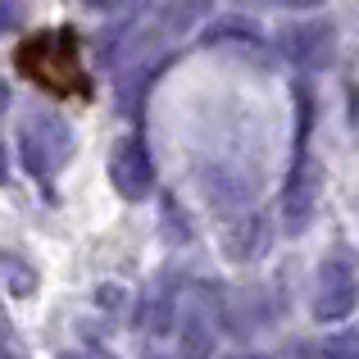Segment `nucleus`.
Here are the masks:
<instances>
[{"mask_svg": "<svg viewBox=\"0 0 359 359\" xmlns=\"http://www.w3.org/2000/svg\"><path fill=\"white\" fill-rule=\"evenodd\" d=\"M18 155H23V168L36 182H50L73 155L69 123L55 118V114H36L32 123H23V132H18Z\"/></svg>", "mask_w": 359, "mask_h": 359, "instance_id": "f257e3e1", "label": "nucleus"}, {"mask_svg": "<svg viewBox=\"0 0 359 359\" xmlns=\"http://www.w3.org/2000/svg\"><path fill=\"white\" fill-rule=\"evenodd\" d=\"M359 300V278H355V264L341 259V255H332V259H323V269H318L314 278V318L318 323H341V318H351Z\"/></svg>", "mask_w": 359, "mask_h": 359, "instance_id": "f03ea898", "label": "nucleus"}, {"mask_svg": "<svg viewBox=\"0 0 359 359\" xmlns=\"http://www.w3.org/2000/svg\"><path fill=\"white\" fill-rule=\"evenodd\" d=\"M109 182L123 201H146L155 191V159L141 137H118L109 150Z\"/></svg>", "mask_w": 359, "mask_h": 359, "instance_id": "7ed1b4c3", "label": "nucleus"}, {"mask_svg": "<svg viewBox=\"0 0 359 359\" xmlns=\"http://www.w3.org/2000/svg\"><path fill=\"white\" fill-rule=\"evenodd\" d=\"M278 46L300 69H327L332 55H337V32H332L327 18H300V23H291V27L278 32Z\"/></svg>", "mask_w": 359, "mask_h": 359, "instance_id": "20e7f679", "label": "nucleus"}, {"mask_svg": "<svg viewBox=\"0 0 359 359\" xmlns=\"http://www.w3.org/2000/svg\"><path fill=\"white\" fill-rule=\"evenodd\" d=\"M314 201H318V168L309 159V150H296V164H291L287 191H282V223L287 232H305V223L314 219Z\"/></svg>", "mask_w": 359, "mask_h": 359, "instance_id": "39448f33", "label": "nucleus"}, {"mask_svg": "<svg viewBox=\"0 0 359 359\" xmlns=\"http://www.w3.org/2000/svg\"><path fill=\"white\" fill-rule=\"evenodd\" d=\"M269 241H273L269 219H264V214H245V219H237V223L228 228V237H223V250H228V259L250 264V259H259V255L269 250Z\"/></svg>", "mask_w": 359, "mask_h": 359, "instance_id": "423d86ee", "label": "nucleus"}, {"mask_svg": "<svg viewBox=\"0 0 359 359\" xmlns=\"http://www.w3.org/2000/svg\"><path fill=\"white\" fill-rule=\"evenodd\" d=\"M201 46H210V50H219V46H250V50H259L264 46V36H259V27L255 23H245V18H219V23H210L201 32Z\"/></svg>", "mask_w": 359, "mask_h": 359, "instance_id": "0eeeda50", "label": "nucleus"}, {"mask_svg": "<svg viewBox=\"0 0 359 359\" xmlns=\"http://www.w3.org/2000/svg\"><path fill=\"white\" fill-rule=\"evenodd\" d=\"M205 9H210V0H168L159 18H164V27H168V32H177V36H182V32H191V23H196V18H205Z\"/></svg>", "mask_w": 359, "mask_h": 359, "instance_id": "6e6552de", "label": "nucleus"}, {"mask_svg": "<svg viewBox=\"0 0 359 359\" xmlns=\"http://www.w3.org/2000/svg\"><path fill=\"white\" fill-rule=\"evenodd\" d=\"M210 327H205V318L201 314H191V318H187V323H182V355L187 359H205V355H210Z\"/></svg>", "mask_w": 359, "mask_h": 359, "instance_id": "1a4fd4ad", "label": "nucleus"}, {"mask_svg": "<svg viewBox=\"0 0 359 359\" xmlns=\"http://www.w3.org/2000/svg\"><path fill=\"white\" fill-rule=\"evenodd\" d=\"M327 359H359V327H346V332H332L323 341Z\"/></svg>", "mask_w": 359, "mask_h": 359, "instance_id": "9d476101", "label": "nucleus"}, {"mask_svg": "<svg viewBox=\"0 0 359 359\" xmlns=\"http://www.w3.org/2000/svg\"><path fill=\"white\" fill-rule=\"evenodd\" d=\"M5 282L18 291V296H27L32 291V273L23 269V259H14V255H5Z\"/></svg>", "mask_w": 359, "mask_h": 359, "instance_id": "9b49d317", "label": "nucleus"}, {"mask_svg": "<svg viewBox=\"0 0 359 359\" xmlns=\"http://www.w3.org/2000/svg\"><path fill=\"white\" fill-rule=\"evenodd\" d=\"M18 18H23V5H18V0H0V36L14 32Z\"/></svg>", "mask_w": 359, "mask_h": 359, "instance_id": "f8f14e48", "label": "nucleus"}, {"mask_svg": "<svg viewBox=\"0 0 359 359\" xmlns=\"http://www.w3.org/2000/svg\"><path fill=\"white\" fill-rule=\"evenodd\" d=\"M87 9H96V14H123V9L141 5V0H82Z\"/></svg>", "mask_w": 359, "mask_h": 359, "instance_id": "ddd939ff", "label": "nucleus"}, {"mask_svg": "<svg viewBox=\"0 0 359 359\" xmlns=\"http://www.w3.org/2000/svg\"><path fill=\"white\" fill-rule=\"evenodd\" d=\"M282 5H287V9H318L323 0H282Z\"/></svg>", "mask_w": 359, "mask_h": 359, "instance_id": "4468645a", "label": "nucleus"}, {"mask_svg": "<svg viewBox=\"0 0 359 359\" xmlns=\"http://www.w3.org/2000/svg\"><path fill=\"white\" fill-rule=\"evenodd\" d=\"M9 177V155H5V146H0V182Z\"/></svg>", "mask_w": 359, "mask_h": 359, "instance_id": "2eb2a0df", "label": "nucleus"}, {"mask_svg": "<svg viewBox=\"0 0 359 359\" xmlns=\"http://www.w3.org/2000/svg\"><path fill=\"white\" fill-rule=\"evenodd\" d=\"M232 359H264V355H232Z\"/></svg>", "mask_w": 359, "mask_h": 359, "instance_id": "dca6fc26", "label": "nucleus"}, {"mask_svg": "<svg viewBox=\"0 0 359 359\" xmlns=\"http://www.w3.org/2000/svg\"><path fill=\"white\" fill-rule=\"evenodd\" d=\"M0 109H5V87H0Z\"/></svg>", "mask_w": 359, "mask_h": 359, "instance_id": "f3484780", "label": "nucleus"}, {"mask_svg": "<svg viewBox=\"0 0 359 359\" xmlns=\"http://www.w3.org/2000/svg\"><path fill=\"white\" fill-rule=\"evenodd\" d=\"M64 359H78V355H64Z\"/></svg>", "mask_w": 359, "mask_h": 359, "instance_id": "a211bd4d", "label": "nucleus"}, {"mask_svg": "<svg viewBox=\"0 0 359 359\" xmlns=\"http://www.w3.org/2000/svg\"><path fill=\"white\" fill-rule=\"evenodd\" d=\"M0 359H5V355H0Z\"/></svg>", "mask_w": 359, "mask_h": 359, "instance_id": "6ab92c4d", "label": "nucleus"}]
</instances>
